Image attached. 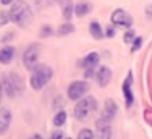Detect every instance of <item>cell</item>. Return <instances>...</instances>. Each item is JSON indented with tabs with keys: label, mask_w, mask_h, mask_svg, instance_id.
<instances>
[{
	"label": "cell",
	"mask_w": 152,
	"mask_h": 139,
	"mask_svg": "<svg viewBox=\"0 0 152 139\" xmlns=\"http://www.w3.org/2000/svg\"><path fill=\"white\" fill-rule=\"evenodd\" d=\"M10 21L20 28H28L32 23V10L29 3L24 0H15L8 10Z\"/></svg>",
	"instance_id": "obj_1"
},
{
	"label": "cell",
	"mask_w": 152,
	"mask_h": 139,
	"mask_svg": "<svg viewBox=\"0 0 152 139\" xmlns=\"http://www.w3.org/2000/svg\"><path fill=\"white\" fill-rule=\"evenodd\" d=\"M53 78V70L49 65H36L31 70L29 84L34 91H42L44 87L52 81Z\"/></svg>",
	"instance_id": "obj_2"
},
{
	"label": "cell",
	"mask_w": 152,
	"mask_h": 139,
	"mask_svg": "<svg viewBox=\"0 0 152 139\" xmlns=\"http://www.w3.org/2000/svg\"><path fill=\"white\" fill-rule=\"evenodd\" d=\"M2 86H3V94L8 99L20 97L24 91V81L16 71L7 73L2 78Z\"/></svg>",
	"instance_id": "obj_3"
},
{
	"label": "cell",
	"mask_w": 152,
	"mask_h": 139,
	"mask_svg": "<svg viewBox=\"0 0 152 139\" xmlns=\"http://www.w3.org/2000/svg\"><path fill=\"white\" fill-rule=\"evenodd\" d=\"M96 110H97V100H96V97L84 96L83 99H79V100L76 102L73 115H75L76 120L84 121V120H88Z\"/></svg>",
	"instance_id": "obj_4"
},
{
	"label": "cell",
	"mask_w": 152,
	"mask_h": 139,
	"mask_svg": "<svg viewBox=\"0 0 152 139\" xmlns=\"http://www.w3.org/2000/svg\"><path fill=\"white\" fill-rule=\"evenodd\" d=\"M39 58H41V45L36 42L29 44V45L24 49L23 52V65L26 70H31L36 67V65H39Z\"/></svg>",
	"instance_id": "obj_5"
},
{
	"label": "cell",
	"mask_w": 152,
	"mask_h": 139,
	"mask_svg": "<svg viewBox=\"0 0 152 139\" xmlns=\"http://www.w3.org/2000/svg\"><path fill=\"white\" fill-rule=\"evenodd\" d=\"M88 92H89V83L86 81V79H76V81L70 83V86H68L66 97L70 99V100L78 102L79 99H83Z\"/></svg>",
	"instance_id": "obj_6"
},
{
	"label": "cell",
	"mask_w": 152,
	"mask_h": 139,
	"mask_svg": "<svg viewBox=\"0 0 152 139\" xmlns=\"http://www.w3.org/2000/svg\"><path fill=\"white\" fill-rule=\"evenodd\" d=\"M110 23L118 29H131L133 26V16L128 12H125L123 8H117L110 16Z\"/></svg>",
	"instance_id": "obj_7"
},
{
	"label": "cell",
	"mask_w": 152,
	"mask_h": 139,
	"mask_svg": "<svg viewBox=\"0 0 152 139\" xmlns=\"http://www.w3.org/2000/svg\"><path fill=\"white\" fill-rule=\"evenodd\" d=\"M96 134L99 139H113L112 133V120L107 116H99L96 120Z\"/></svg>",
	"instance_id": "obj_8"
},
{
	"label": "cell",
	"mask_w": 152,
	"mask_h": 139,
	"mask_svg": "<svg viewBox=\"0 0 152 139\" xmlns=\"http://www.w3.org/2000/svg\"><path fill=\"white\" fill-rule=\"evenodd\" d=\"M121 92L123 99H125V107L131 108L134 105V94H133V73L129 71L128 76L125 78V81L121 84Z\"/></svg>",
	"instance_id": "obj_9"
},
{
	"label": "cell",
	"mask_w": 152,
	"mask_h": 139,
	"mask_svg": "<svg viewBox=\"0 0 152 139\" xmlns=\"http://www.w3.org/2000/svg\"><path fill=\"white\" fill-rule=\"evenodd\" d=\"M96 81L100 87H107L108 83L112 81V70L105 65L99 67V70L96 71Z\"/></svg>",
	"instance_id": "obj_10"
},
{
	"label": "cell",
	"mask_w": 152,
	"mask_h": 139,
	"mask_svg": "<svg viewBox=\"0 0 152 139\" xmlns=\"http://www.w3.org/2000/svg\"><path fill=\"white\" fill-rule=\"evenodd\" d=\"M12 120H13L12 112L7 107H0V136H3V134L10 129Z\"/></svg>",
	"instance_id": "obj_11"
},
{
	"label": "cell",
	"mask_w": 152,
	"mask_h": 139,
	"mask_svg": "<svg viewBox=\"0 0 152 139\" xmlns=\"http://www.w3.org/2000/svg\"><path fill=\"white\" fill-rule=\"evenodd\" d=\"M99 60H100V55L97 52H91L88 53L84 58H81V61H79V65H81L84 70H94L99 65Z\"/></svg>",
	"instance_id": "obj_12"
},
{
	"label": "cell",
	"mask_w": 152,
	"mask_h": 139,
	"mask_svg": "<svg viewBox=\"0 0 152 139\" xmlns=\"http://www.w3.org/2000/svg\"><path fill=\"white\" fill-rule=\"evenodd\" d=\"M16 49L13 45H3L0 49V63L2 65H10L15 58Z\"/></svg>",
	"instance_id": "obj_13"
},
{
	"label": "cell",
	"mask_w": 152,
	"mask_h": 139,
	"mask_svg": "<svg viewBox=\"0 0 152 139\" xmlns=\"http://www.w3.org/2000/svg\"><path fill=\"white\" fill-rule=\"evenodd\" d=\"M118 113V104L113 100V99H107L105 102H104V116H107V118L113 120L115 116H117Z\"/></svg>",
	"instance_id": "obj_14"
},
{
	"label": "cell",
	"mask_w": 152,
	"mask_h": 139,
	"mask_svg": "<svg viewBox=\"0 0 152 139\" xmlns=\"http://www.w3.org/2000/svg\"><path fill=\"white\" fill-rule=\"evenodd\" d=\"M60 3V8H61V15H63L65 21H71L75 15V5L71 0H58Z\"/></svg>",
	"instance_id": "obj_15"
},
{
	"label": "cell",
	"mask_w": 152,
	"mask_h": 139,
	"mask_svg": "<svg viewBox=\"0 0 152 139\" xmlns=\"http://www.w3.org/2000/svg\"><path fill=\"white\" fill-rule=\"evenodd\" d=\"M91 10H92V5L89 2H86V0H83V2H78L75 5V15L78 18H83V16H86L88 13H91Z\"/></svg>",
	"instance_id": "obj_16"
},
{
	"label": "cell",
	"mask_w": 152,
	"mask_h": 139,
	"mask_svg": "<svg viewBox=\"0 0 152 139\" xmlns=\"http://www.w3.org/2000/svg\"><path fill=\"white\" fill-rule=\"evenodd\" d=\"M89 34L92 36L96 41H100L102 37H105L104 36V29H102V26H100V23L99 21H91V24H89Z\"/></svg>",
	"instance_id": "obj_17"
},
{
	"label": "cell",
	"mask_w": 152,
	"mask_h": 139,
	"mask_svg": "<svg viewBox=\"0 0 152 139\" xmlns=\"http://www.w3.org/2000/svg\"><path fill=\"white\" fill-rule=\"evenodd\" d=\"M66 118H68V115H66V112H65V108H61V110H57L55 116H53V120H52L53 126H57V128L63 126L65 123H66Z\"/></svg>",
	"instance_id": "obj_18"
},
{
	"label": "cell",
	"mask_w": 152,
	"mask_h": 139,
	"mask_svg": "<svg viewBox=\"0 0 152 139\" xmlns=\"http://www.w3.org/2000/svg\"><path fill=\"white\" fill-rule=\"evenodd\" d=\"M73 32H75V26L70 21H65L63 24H60L57 28V36H68V34H73Z\"/></svg>",
	"instance_id": "obj_19"
},
{
	"label": "cell",
	"mask_w": 152,
	"mask_h": 139,
	"mask_svg": "<svg viewBox=\"0 0 152 139\" xmlns=\"http://www.w3.org/2000/svg\"><path fill=\"white\" fill-rule=\"evenodd\" d=\"M76 139H96V136H94L92 129H89V128H83V129H79Z\"/></svg>",
	"instance_id": "obj_20"
},
{
	"label": "cell",
	"mask_w": 152,
	"mask_h": 139,
	"mask_svg": "<svg viewBox=\"0 0 152 139\" xmlns=\"http://www.w3.org/2000/svg\"><path fill=\"white\" fill-rule=\"evenodd\" d=\"M134 39H136V32L133 31V29H126L125 36H123V42H125V44H131Z\"/></svg>",
	"instance_id": "obj_21"
},
{
	"label": "cell",
	"mask_w": 152,
	"mask_h": 139,
	"mask_svg": "<svg viewBox=\"0 0 152 139\" xmlns=\"http://www.w3.org/2000/svg\"><path fill=\"white\" fill-rule=\"evenodd\" d=\"M53 34V29L50 24H44V26L41 28V31H39V36H41L42 39L44 37H49V36H52Z\"/></svg>",
	"instance_id": "obj_22"
},
{
	"label": "cell",
	"mask_w": 152,
	"mask_h": 139,
	"mask_svg": "<svg viewBox=\"0 0 152 139\" xmlns=\"http://www.w3.org/2000/svg\"><path fill=\"white\" fill-rule=\"evenodd\" d=\"M141 45H142V37L136 36V39L131 42V52H137V50L141 49Z\"/></svg>",
	"instance_id": "obj_23"
},
{
	"label": "cell",
	"mask_w": 152,
	"mask_h": 139,
	"mask_svg": "<svg viewBox=\"0 0 152 139\" xmlns=\"http://www.w3.org/2000/svg\"><path fill=\"white\" fill-rule=\"evenodd\" d=\"M10 23V15L8 12H0V26H5Z\"/></svg>",
	"instance_id": "obj_24"
},
{
	"label": "cell",
	"mask_w": 152,
	"mask_h": 139,
	"mask_svg": "<svg viewBox=\"0 0 152 139\" xmlns=\"http://www.w3.org/2000/svg\"><path fill=\"white\" fill-rule=\"evenodd\" d=\"M115 29H117V28H113V24L108 26L105 31H104V36H105V37H115V32H117Z\"/></svg>",
	"instance_id": "obj_25"
},
{
	"label": "cell",
	"mask_w": 152,
	"mask_h": 139,
	"mask_svg": "<svg viewBox=\"0 0 152 139\" xmlns=\"http://www.w3.org/2000/svg\"><path fill=\"white\" fill-rule=\"evenodd\" d=\"M63 97H57V100H55V104H53V107L57 108V110H61V108H65V102L61 100Z\"/></svg>",
	"instance_id": "obj_26"
},
{
	"label": "cell",
	"mask_w": 152,
	"mask_h": 139,
	"mask_svg": "<svg viewBox=\"0 0 152 139\" xmlns=\"http://www.w3.org/2000/svg\"><path fill=\"white\" fill-rule=\"evenodd\" d=\"M96 78V71L94 70H84V79H92Z\"/></svg>",
	"instance_id": "obj_27"
},
{
	"label": "cell",
	"mask_w": 152,
	"mask_h": 139,
	"mask_svg": "<svg viewBox=\"0 0 152 139\" xmlns=\"http://www.w3.org/2000/svg\"><path fill=\"white\" fill-rule=\"evenodd\" d=\"M65 136H63V133L61 131H53L52 134H50V138L49 139H63Z\"/></svg>",
	"instance_id": "obj_28"
},
{
	"label": "cell",
	"mask_w": 152,
	"mask_h": 139,
	"mask_svg": "<svg viewBox=\"0 0 152 139\" xmlns=\"http://www.w3.org/2000/svg\"><path fill=\"white\" fill-rule=\"evenodd\" d=\"M13 37H15L13 32H7V36H3V37H2V42H8L10 39H13Z\"/></svg>",
	"instance_id": "obj_29"
},
{
	"label": "cell",
	"mask_w": 152,
	"mask_h": 139,
	"mask_svg": "<svg viewBox=\"0 0 152 139\" xmlns=\"http://www.w3.org/2000/svg\"><path fill=\"white\" fill-rule=\"evenodd\" d=\"M28 139H44L42 138V134H39V133H36V134H32V136H29Z\"/></svg>",
	"instance_id": "obj_30"
},
{
	"label": "cell",
	"mask_w": 152,
	"mask_h": 139,
	"mask_svg": "<svg viewBox=\"0 0 152 139\" xmlns=\"http://www.w3.org/2000/svg\"><path fill=\"white\" fill-rule=\"evenodd\" d=\"M146 13H147V16H149V18H152V5L146 7Z\"/></svg>",
	"instance_id": "obj_31"
},
{
	"label": "cell",
	"mask_w": 152,
	"mask_h": 139,
	"mask_svg": "<svg viewBox=\"0 0 152 139\" xmlns=\"http://www.w3.org/2000/svg\"><path fill=\"white\" fill-rule=\"evenodd\" d=\"M13 2H15V0H0V3H2V5H12Z\"/></svg>",
	"instance_id": "obj_32"
},
{
	"label": "cell",
	"mask_w": 152,
	"mask_h": 139,
	"mask_svg": "<svg viewBox=\"0 0 152 139\" xmlns=\"http://www.w3.org/2000/svg\"><path fill=\"white\" fill-rule=\"evenodd\" d=\"M2 96H3V86H2V79H0V102H2Z\"/></svg>",
	"instance_id": "obj_33"
},
{
	"label": "cell",
	"mask_w": 152,
	"mask_h": 139,
	"mask_svg": "<svg viewBox=\"0 0 152 139\" xmlns=\"http://www.w3.org/2000/svg\"><path fill=\"white\" fill-rule=\"evenodd\" d=\"M63 139H73V138H66V136H65V138H63Z\"/></svg>",
	"instance_id": "obj_34"
}]
</instances>
